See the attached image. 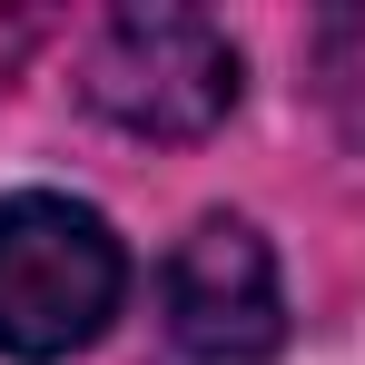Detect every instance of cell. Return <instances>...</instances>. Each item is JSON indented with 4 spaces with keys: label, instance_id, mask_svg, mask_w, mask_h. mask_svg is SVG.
I'll return each instance as SVG.
<instances>
[{
    "label": "cell",
    "instance_id": "cell-1",
    "mask_svg": "<svg viewBox=\"0 0 365 365\" xmlns=\"http://www.w3.org/2000/svg\"><path fill=\"white\" fill-rule=\"evenodd\" d=\"M119 297H128V257L99 207L50 197V187L0 197V356L20 365L79 356L109 336Z\"/></svg>",
    "mask_w": 365,
    "mask_h": 365
},
{
    "label": "cell",
    "instance_id": "cell-2",
    "mask_svg": "<svg viewBox=\"0 0 365 365\" xmlns=\"http://www.w3.org/2000/svg\"><path fill=\"white\" fill-rule=\"evenodd\" d=\"M89 109L128 138H207L237 109V50L197 10H119L89 40Z\"/></svg>",
    "mask_w": 365,
    "mask_h": 365
},
{
    "label": "cell",
    "instance_id": "cell-3",
    "mask_svg": "<svg viewBox=\"0 0 365 365\" xmlns=\"http://www.w3.org/2000/svg\"><path fill=\"white\" fill-rule=\"evenodd\" d=\"M168 336L187 365H267L287 336L277 257L247 217H197L168 257Z\"/></svg>",
    "mask_w": 365,
    "mask_h": 365
}]
</instances>
